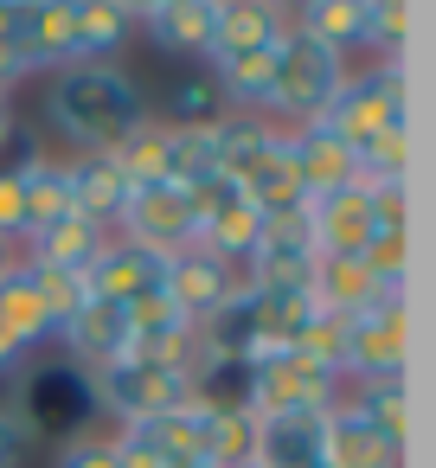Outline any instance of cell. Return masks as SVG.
I'll list each match as a JSON object with an SVG mask.
<instances>
[{
  "mask_svg": "<svg viewBox=\"0 0 436 468\" xmlns=\"http://www.w3.org/2000/svg\"><path fill=\"white\" fill-rule=\"evenodd\" d=\"M46 116L78 154H110L148 122V103L142 84L116 65H65L46 84Z\"/></svg>",
  "mask_w": 436,
  "mask_h": 468,
  "instance_id": "6da1fadb",
  "label": "cell"
},
{
  "mask_svg": "<svg viewBox=\"0 0 436 468\" xmlns=\"http://www.w3.org/2000/svg\"><path fill=\"white\" fill-rule=\"evenodd\" d=\"M398 122H410V65L404 58H378L372 71H346V84L334 90V103H327V116H321V129L359 161L385 129H398Z\"/></svg>",
  "mask_w": 436,
  "mask_h": 468,
  "instance_id": "7a4b0ae2",
  "label": "cell"
},
{
  "mask_svg": "<svg viewBox=\"0 0 436 468\" xmlns=\"http://www.w3.org/2000/svg\"><path fill=\"white\" fill-rule=\"evenodd\" d=\"M346 84V58L302 39L295 27L276 39V90H270V122L276 129H308L327 116L334 90Z\"/></svg>",
  "mask_w": 436,
  "mask_h": 468,
  "instance_id": "3957f363",
  "label": "cell"
},
{
  "mask_svg": "<svg viewBox=\"0 0 436 468\" xmlns=\"http://www.w3.org/2000/svg\"><path fill=\"white\" fill-rule=\"evenodd\" d=\"M14 417L27 423L33 442H71L84 430H97V391H90V372L71 366V359H46L20 378V404Z\"/></svg>",
  "mask_w": 436,
  "mask_h": 468,
  "instance_id": "277c9868",
  "label": "cell"
},
{
  "mask_svg": "<svg viewBox=\"0 0 436 468\" xmlns=\"http://www.w3.org/2000/svg\"><path fill=\"white\" fill-rule=\"evenodd\" d=\"M90 391H97V417H116V430H122V423L180 410V404L193 398V372H186V366L116 359V366H97V372H90Z\"/></svg>",
  "mask_w": 436,
  "mask_h": 468,
  "instance_id": "5b68a950",
  "label": "cell"
},
{
  "mask_svg": "<svg viewBox=\"0 0 436 468\" xmlns=\"http://www.w3.org/2000/svg\"><path fill=\"white\" fill-rule=\"evenodd\" d=\"M410 359V302H378L353 321H340V385L366 378H404Z\"/></svg>",
  "mask_w": 436,
  "mask_h": 468,
  "instance_id": "8992f818",
  "label": "cell"
},
{
  "mask_svg": "<svg viewBox=\"0 0 436 468\" xmlns=\"http://www.w3.org/2000/svg\"><path fill=\"white\" fill-rule=\"evenodd\" d=\"M334 404H340V372L302 359L295 346L276 353V359H263V366L250 372V417H289V410L321 417V410H334Z\"/></svg>",
  "mask_w": 436,
  "mask_h": 468,
  "instance_id": "52a82bcc",
  "label": "cell"
},
{
  "mask_svg": "<svg viewBox=\"0 0 436 468\" xmlns=\"http://www.w3.org/2000/svg\"><path fill=\"white\" fill-rule=\"evenodd\" d=\"M116 238H129V244H142V250H154V257H180V250H193V244H199V218H193L186 186L167 180V186H142V193H129V212H122Z\"/></svg>",
  "mask_w": 436,
  "mask_h": 468,
  "instance_id": "ba28073f",
  "label": "cell"
},
{
  "mask_svg": "<svg viewBox=\"0 0 436 468\" xmlns=\"http://www.w3.org/2000/svg\"><path fill=\"white\" fill-rule=\"evenodd\" d=\"M161 295L193 321V327H206L231 295H238V270L231 263H218V257H206L199 244L193 250H180V257H167V276H161Z\"/></svg>",
  "mask_w": 436,
  "mask_h": 468,
  "instance_id": "9c48e42d",
  "label": "cell"
},
{
  "mask_svg": "<svg viewBox=\"0 0 436 468\" xmlns=\"http://www.w3.org/2000/svg\"><path fill=\"white\" fill-rule=\"evenodd\" d=\"M161 276H167V257H154V250H142V244H129V238H110L103 257L84 270L90 295H97V302H116V308H129V302H142V295H161Z\"/></svg>",
  "mask_w": 436,
  "mask_h": 468,
  "instance_id": "30bf717a",
  "label": "cell"
},
{
  "mask_svg": "<svg viewBox=\"0 0 436 468\" xmlns=\"http://www.w3.org/2000/svg\"><path fill=\"white\" fill-rule=\"evenodd\" d=\"M58 340H65V359L71 366H84V372H97V366H116V359H129V308H116V302H84L65 327H58Z\"/></svg>",
  "mask_w": 436,
  "mask_h": 468,
  "instance_id": "8fae6325",
  "label": "cell"
},
{
  "mask_svg": "<svg viewBox=\"0 0 436 468\" xmlns=\"http://www.w3.org/2000/svg\"><path fill=\"white\" fill-rule=\"evenodd\" d=\"M308 231H314V257H359L372 238V206H366V180L340 186L327 199H308Z\"/></svg>",
  "mask_w": 436,
  "mask_h": 468,
  "instance_id": "7c38bea8",
  "label": "cell"
},
{
  "mask_svg": "<svg viewBox=\"0 0 436 468\" xmlns=\"http://www.w3.org/2000/svg\"><path fill=\"white\" fill-rule=\"evenodd\" d=\"M135 27H142L161 52H174V58H186V52H212L218 0H148V7H135Z\"/></svg>",
  "mask_w": 436,
  "mask_h": 468,
  "instance_id": "4fadbf2b",
  "label": "cell"
},
{
  "mask_svg": "<svg viewBox=\"0 0 436 468\" xmlns=\"http://www.w3.org/2000/svg\"><path fill=\"white\" fill-rule=\"evenodd\" d=\"M129 180H122V167L110 161V154H78L71 161V212L78 218H90L97 231H110L116 238V225H122V212H129Z\"/></svg>",
  "mask_w": 436,
  "mask_h": 468,
  "instance_id": "5bb4252c",
  "label": "cell"
},
{
  "mask_svg": "<svg viewBox=\"0 0 436 468\" xmlns=\"http://www.w3.org/2000/svg\"><path fill=\"white\" fill-rule=\"evenodd\" d=\"M321 449H327V468H404V449H391L346 398L321 417Z\"/></svg>",
  "mask_w": 436,
  "mask_h": 468,
  "instance_id": "9a60e30c",
  "label": "cell"
},
{
  "mask_svg": "<svg viewBox=\"0 0 436 468\" xmlns=\"http://www.w3.org/2000/svg\"><path fill=\"white\" fill-rule=\"evenodd\" d=\"M314 308L321 314H334V321H353V314H366V308H378V302H398V295H385L378 289V276L359 263V257H314Z\"/></svg>",
  "mask_w": 436,
  "mask_h": 468,
  "instance_id": "2e32d148",
  "label": "cell"
},
{
  "mask_svg": "<svg viewBox=\"0 0 436 468\" xmlns=\"http://www.w3.org/2000/svg\"><path fill=\"white\" fill-rule=\"evenodd\" d=\"M282 33H289V7H276V0H231V7H218V27H212V52L206 58L270 52Z\"/></svg>",
  "mask_w": 436,
  "mask_h": 468,
  "instance_id": "e0dca14e",
  "label": "cell"
},
{
  "mask_svg": "<svg viewBox=\"0 0 436 468\" xmlns=\"http://www.w3.org/2000/svg\"><path fill=\"white\" fill-rule=\"evenodd\" d=\"M289 154H295V174H302V193H308V199H327V193H340V186H359V161H353L321 122L289 129Z\"/></svg>",
  "mask_w": 436,
  "mask_h": 468,
  "instance_id": "ac0fdd59",
  "label": "cell"
},
{
  "mask_svg": "<svg viewBox=\"0 0 436 468\" xmlns=\"http://www.w3.org/2000/svg\"><path fill=\"white\" fill-rule=\"evenodd\" d=\"M327 417V410H321ZM321 417L289 410V417H257V468H327L321 449Z\"/></svg>",
  "mask_w": 436,
  "mask_h": 468,
  "instance_id": "d6986e66",
  "label": "cell"
},
{
  "mask_svg": "<svg viewBox=\"0 0 436 468\" xmlns=\"http://www.w3.org/2000/svg\"><path fill=\"white\" fill-rule=\"evenodd\" d=\"M289 27L346 58L353 46H372V0H308V7L289 14Z\"/></svg>",
  "mask_w": 436,
  "mask_h": 468,
  "instance_id": "ffe728a7",
  "label": "cell"
},
{
  "mask_svg": "<svg viewBox=\"0 0 436 468\" xmlns=\"http://www.w3.org/2000/svg\"><path fill=\"white\" fill-rule=\"evenodd\" d=\"M135 33V7L122 0H71V65H110Z\"/></svg>",
  "mask_w": 436,
  "mask_h": 468,
  "instance_id": "44dd1931",
  "label": "cell"
},
{
  "mask_svg": "<svg viewBox=\"0 0 436 468\" xmlns=\"http://www.w3.org/2000/svg\"><path fill=\"white\" fill-rule=\"evenodd\" d=\"M20 65L33 71H65L71 65V0H33L20 14Z\"/></svg>",
  "mask_w": 436,
  "mask_h": 468,
  "instance_id": "7402d4cb",
  "label": "cell"
},
{
  "mask_svg": "<svg viewBox=\"0 0 436 468\" xmlns=\"http://www.w3.org/2000/svg\"><path fill=\"white\" fill-rule=\"evenodd\" d=\"M20 174V212H27V238L71 218V161H52V154H33V161H14Z\"/></svg>",
  "mask_w": 436,
  "mask_h": 468,
  "instance_id": "603a6c76",
  "label": "cell"
},
{
  "mask_svg": "<svg viewBox=\"0 0 436 468\" xmlns=\"http://www.w3.org/2000/svg\"><path fill=\"white\" fill-rule=\"evenodd\" d=\"M27 244V257L20 263H39V270H90L97 257H103V244H110V231H97L90 218H58V225H46V231H33V238H20Z\"/></svg>",
  "mask_w": 436,
  "mask_h": 468,
  "instance_id": "cb8c5ba5",
  "label": "cell"
},
{
  "mask_svg": "<svg viewBox=\"0 0 436 468\" xmlns=\"http://www.w3.org/2000/svg\"><path fill=\"white\" fill-rule=\"evenodd\" d=\"M199 410H206V404H199V398H186L180 410H161V417L122 423L116 436H122V442H135L142 455H154L161 468H167V462H193V455H199Z\"/></svg>",
  "mask_w": 436,
  "mask_h": 468,
  "instance_id": "d4e9b609",
  "label": "cell"
},
{
  "mask_svg": "<svg viewBox=\"0 0 436 468\" xmlns=\"http://www.w3.org/2000/svg\"><path fill=\"white\" fill-rule=\"evenodd\" d=\"M212 135H218V174H225V180H244V174L282 142V129H276L270 116H257V110H225V116L212 122Z\"/></svg>",
  "mask_w": 436,
  "mask_h": 468,
  "instance_id": "484cf974",
  "label": "cell"
},
{
  "mask_svg": "<svg viewBox=\"0 0 436 468\" xmlns=\"http://www.w3.org/2000/svg\"><path fill=\"white\" fill-rule=\"evenodd\" d=\"M238 193L270 218V212H295V206H308V193H302V174H295V154H289V129H282V142L238 180Z\"/></svg>",
  "mask_w": 436,
  "mask_h": 468,
  "instance_id": "4316f807",
  "label": "cell"
},
{
  "mask_svg": "<svg viewBox=\"0 0 436 468\" xmlns=\"http://www.w3.org/2000/svg\"><path fill=\"white\" fill-rule=\"evenodd\" d=\"M257 455V417L250 410H199V462L212 468H250Z\"/></svg>",
  "mask_w": 436,
  "mask_h": 468,
  "instance_id": "83f0119b",
  "label": "cell"
},
{
  "mask_svg": "<svg viewBox=\"0 0 436 468\" xmlns=\"http://www.w3.org/2000/svg\"><path fill=\"white\" fill-rule=\"evenodd\" d=\"M257 238H263V212L238 193L218 218H206L199 225V250L206 257H218V263H231V270H244V257L257 250Z\"/></svg>",
  "mask_w": 436,
  "mask_h": 468,
  "instance_id": "f1b7e54d",
  "label": "cell"
},
{
  "mask_svg": "<svg viewBox=\"0 0 436 468\" xmlns=\"http://www.w3.org/2000/svg\"><path fill=\"white\" fill-rule=\"evenodd\" d=\"M391 449H410V391H404V378H366V385H353V398H346Z\"/></svg>",
  "mask_w": 436,
  "mask_h": 468,
  "instance_id": "f546056e",
  "label": "cell"
},
{
  "mask_svg": "<svg viewBox=\"0 0 436 468\" xmlns=\"http://www.w3.org/2000/svg\"><path fill=\"white\" fill-rule=\"evenodd\" d=\"M0 327H7L14 340H20V353H33V346H46L52 334H58V321L46 314V302L33 295V276H27V263L0 282Z\"/></svg>",
  "mask_w": 436,
  "mask_h": 468,
  "instance_id": "4dcf8cb0",
  "label": "cell"
},
{
  "mask_svg": "<svg viewBox=\"0 0 436 468\" xmlns=\"http://www.w3.org/2000/svg\"><path fill=\"white\" fill-rule=\"evenodd\" d=\"M110 161L122 167V180H129L135 193H142V186H167V180H174V174H167V122L148 116L122 148H110Z\"/></svg>",
  "mask_w": 436,
  "mask_h": 468,
  "instance_id": "1f68e13d",
  "label": "cell"
},
{
  "mask_svg": "<svg viewBox=\"0 0 436 468\" xmlns=\"http://www.w3.org/2000/svg\"><path fill=\"white\" fill-rule=\"evenodd\" d=\"M225 116V97L212 84V71H186L167 84V122L174 129H193V122H218Z\"/></svg>",
  "mask_w": 436,
  "mask_h": 468,
  "instance_id": "d6a6232c",
  "label": "cell"
},
{
  "mask_svg": "<svg viewBox=\"0 0 436 468\" xmlns=\"http://www.w3.org/2000/svg\"><path fill=\"white\" fill-rule=\"evenodd\" d=\"M359 263L378 276V289H385V295H398V302H404V276H410V231H372V238H366V250H359Z\"/></svg>",
  "mask_w": 436,
  "mask_h": 468,
  "instance_id": "836d02e7",
  "label": "cell"
},
{
  "mask_svg": "<svg viewBox=\"0 0 436 468\" xmlns=\"http://www.w3.org/2000/svg\"><path fill=\"white\" fill-rule=\"evenodd\" d=\"M27 276H33V295L46 302V314H52L58 327L90 302V282H84L78 270H39V263H27Z\"/></svg>",
  "mask_w": 436,
  "mask_h": 468,
  "instance_id": "e575fe53",
  "label": "cell"
},
{
  "mask_svg": "<svg viewBox=\"0 0 436 468\" xmlns=\"http://www.w3.org/2000/svg\"><path fill=\"white\" fill-rule=\"evenodd\" d=\"M372 231H410V186L404 180H366Z\"/></svg>",
  "mask_w": 436,
  "mask_h": 468,
  "instance_id": "d590c367",
  "label": "cell"
},
{
  "mask_svg": "<svg viewBox=\"0 0 436 468\" xmlns=\"http://www.w3.org/2000/svg\"><path fill=\"white\" fill-rule=\"evenodd\" d=\"M257 250H302V257H314L308 206H295V212H270V218H263V238H257Z\"/></svg>",
  "mask_w": 436,
  "mask_h": 468,
  "instance_id": "8d00e7d4",
  "label": "cell"
},
{
  "mask_svg": "<svg viewBox=\"0 0 436 468\" xmlns=\"http://www.w3.org/2000/svg\"><path fill=\"white\" fill-rule=\"evenodd\" d=\"M52 468H116V436L110 430H84V436L58 442Z\"/></svg>",
  "mask_w": 436,
  "mask_h": 468,
  "instance_id": "74e56055",
  "label": "cell"
},
{
  "mask_svg": "<svg viewBox=\"0 0 436 468\" xmlns=\"http://www.w3.org/2000/svg\"><path fill=\"white\" fill-rule=\"evenodd\" d=\"M0 238L20 244L27 238V212H20V174L14 167H0Z\"/></svg>",
  "mask_w": 436,
  "mask_h": 468,
  "instance_id": "f35d334b",
  "label": "cell"
},
{
  "mask_svg": "<svg viewBox=\"0 0 436 468\" xmlns=\"http://www.w3.org/2000/svg\"><path fill=\"white\" fill-rule=\"evenodd\" d=\"M27 449H33L27 423L14 417V404H0V468H20V462H27Z\"/></svg>",
  "mask_w": 436,
  "mask_h": 468,
  "instance_id": "ab89813d",
  "label": "cell"
},
{
  "mask_svg": "<svg viewBox=\"0 0 436 468\" xmlns=\"http://www.w3.org/2000/svg\"><path fill=\"white\" fill-rule=\"evenodd\" d=\"M20 135V110H14V97H0V148H7Z\"/></svg>",
  "mask_w": 436,
  "mask_h": 468,
  "instance_id": "60d3db41",
  "label": "cell"
},
{
  "mask_svg": "<svg viewBox=\"0 0 436 468\" xmlns=\"http://www.w3.org/2000/svg\"><path fill=\"white\" fill-rule=\"evenodd\" d=\"M14 366H20V340L0 327V372H14Z\"/></svg>",
  "mask_w": 436,
  "mask_h": 468,
  "instance_id": "b9f144b4",
  "label": "cell"
},
{
  "mask_svg": "<svg viewBox=\"0 0 436 468\" xmlns=\"http://www.w3.org/2000/svg\"><path fill=\"white\" fill-rule=\"evenodd\" d=\"M167 468H212V462H199V455H193V462H167Z\"/></svg>",
  "mask_w": 436,
  "mask_h": 468,
  "instance_id": "7bdbcfd3",
  "label": "cell"
},
{
  "mask_svg": "<svg viewBox=\"0 0 436 468\" xmlns=\"http://www.w3.org/2000/svg\"><path fill=\"white\" fill-rule=\"evenodd\" d=\"M250 468H257V462H250Z\"/></svg>",
  "mask_w": 436,
  "mask_h": 468,
  "instance_id": "ee69618b",
  "label": "cell"
}]
</instances>
